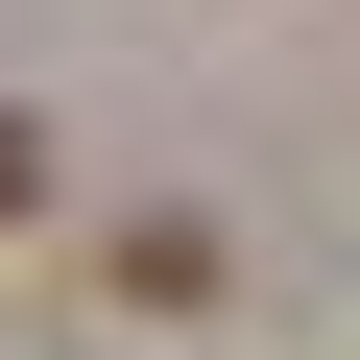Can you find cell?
Segmentation results:
<instances>
[{"mask_svg": "<svg viewBox=\"0 0 360 360\" xmlns=\"http://www.w3.org/2000/svg\"><path fill=\"white\" fill-rule=\"evenodd\" d=\"M0 217H49V144H25V120H0Z\"/></svg>", "mask_w": 360, "mask_h": 360, "instance_id": "obj_1", "label": "cell"}]
</instances>
